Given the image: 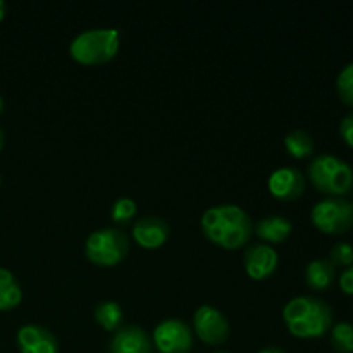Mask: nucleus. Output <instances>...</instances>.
<instances>
[{"instance_id": "obj_1", "label": "nucleus", "mask_w": 353, "mask_h": 353, "mask_svg": "<svg viewBox=\"0 0 353 353\" xmlns=\"http://www.w3.org/2000/svg\"><path fill=\"white\" fill-rule=\"evenodd\" d=\"M200 226L207 240L224 250H238L245 247L254 231L250 216L234 203L207 209L202 214Z\"/></svg>"}, {"instance_id": "obj_2", "label": "nucleus", "mask_w": 353, "mask_h": 353, "mask_svg": "<svg viewBox=\"0 0 353 353\" xmlns=\"http://www.w3.org/2000/svg\"><path fill=\"white\" fill-rule=\"evenodd\" d=\"M283 321L293 336L300 340H316L333 327V310L317 296L300 295L286 303Z\"/></svg>"}, {"instance_id": "obj_3", "label": "nucleus", "mask_w": 353, "mask_h": 353, "mask_svg": "<svg viewBox=\"0 0 353 353\" xmlns=\"http://www.w3.org/2000/svg\"><path fill=\"white\" fill-rule=\"evenodd\" d=\"M119 31L97 28L74 37L69 45V54L78 64L102 65L112 61L119 52Z\"/></svg>"}, {"instance_id": "obj_4", "label": "nucleus", "mask_w": 353, "mask_h": 353, "mask_svg": "<svg viewBox=\"0 0 353 353\" xmlns=\"http://www.w3.org/2000/svg\"><path fill=\"white\" fill-rule=\"evenodd\" d=\"M309 179L317 192L343 196L353 188V169L333 154H321L309 164Z\"/></svg>"}, {"instance_id": "obj_5", "label": "nucleus", "mask_w": 353, "mask_h": 353, "mask_svg": "<svg viewBox=\"0 0 353 353\" xmlns=\"http://www.w3.org/2000/svg\"><path fill=\"white\" fill-rule=\"evenodd\" d=\"M130 250V240L116 228H102L86 238L85 254L92 264L100 268H114L124 261Z\"/></svg>"}, {"instance_id": "obj_6", "label": "nucleus", "mask_w": 353, "mask_h": 353, "mask_svg": "<svg viewBox=\"0 0 353 353\" xmlns=\"http://www.w3.org/2000/svg\"><path fill=\"white\" fill-rule=\"evenodd\" d=\"M312 224L324 234L338 236L353 228V203L343 196H327L312 207Z\"/></svg>"}, {"instance_id": "obj_7", "label": "nucleus", "mask_w": 353, "mask_h": 353, "mask_svg": "<svg viewBox=\"0 0 353 353\" xmlns=\"http://www.w3.org/2000/svg\"><path fill=\"white\" fill-rule=\"evenodd\" d=\"M152 345L161 353H188L193 347V333L179 319H165L155 326Z\"/></svg>"}, {"instance_id": "obj_8", "label": "nucleus", "mask_w": 353, "mask_h": 353, "mask_svg": "<svg viewBox=\"0 0 353 353\" xmlns=\"http://www.w3.org/2000/svg\"><path fill=\"white\" fill-rule=\"evenodd\" d=\"M193 330L207 345H221L230 336V323L224 314L212 305H202L195 310Z\"/></svg>"}, {"instance_id": "obj_9", "label": "nucleus", "mask_w": 353, "mask_h": 353, "mask_svg": "<svg viewBox=\"0 0 353 353\" xmlns=\"http://www.w3.org/2000/svg\"><path fill=\"white\" fill-rule=\"evenodd\" d=\"M268 188L274 199L281 202H293L305 192V178L295 168H279L269 176Z\"/></svg>"}, {"instance_id": "obj_10", "label": "nucleus", "mask_w": 353, "mask_h": 353, "mask_svg": "<svg viewBox=\"0 0 353 353\" xmlns=\"http://www.w3.org/2000/svg\"><path fill=\"white\" fill-rule=\"evenodd\" d=\"M279 262V255L271 245L255 243L245 250L243 268L255 281H262L272 276Z\"/></svg>"}, {"instance_id": "obj_11", "label": "nucleus", "mask_w": 353, "mask_h": 353, "mask_svg": "<svg viewBox=\"0 0 353 353\" xmlns=\"http://www.w3.org/2000/svg\"><path fill=\"white\" fill-rule=\"evenodd\" d=\"M17 348L21 353H57V338L47 327L38 324H24L16 334Z\"/></svg>"}, {"instance_id": "obj_12", "label": "nucleus", "mask_w": 353, "mask_h": 353, "mask_svg": "<svg viewBox=\"0 0 353 353\" xmlns=\"http://www.w3.org/2000/svg\"><path fill=\"white\" fill-rule=\"evenodd\" d=\"M133 238L141 248L155 250L162 247L169 238V226L162 217H141L133 226Z\"/></svg>"}, {"instance_id": "obj_13", "label": "nucleus", "mask_w": 353, "mask_h": 353, "mask_svg": "<svg viewBox=\"0 0 353 353\" xmlns=\"http://www.w3.org/2000/svg\"><path fill=\"white\" fill-rule=\"evenodd\" d=\"M110 353H152V340L140 326H124L114 333Z\"/></svg>"}, {"instance_id": "obj_14", "label": "nucleus", "mask_w": 353, "mask_h": 353, "mask_svg": "<svg viewBox=\"0 0 353 353\" xmlns=\"http://www.w3.org/2000/svg\"><path fill=\"white\" fill-rule=\"evenodd\" d=\"M293 231L292 221L283 216L262 217L255 224V234L268 243H283Z\"/></svg>"}, {"instance_id": "obj_15", "label": "nucleus", "mask_w": 353, "mask_h": 353, "mask_svg": "<svg viewBox=\"0 0 353 353\" xmlns=\"http://www.w3.org/2000/svg\"><path fill=\"white\" fill-rule=\"evenodd\" d=\"M334 278H336V268L324 259L309 262L305 269L307 286L314 292H327L334 283Z\"/></svg>"}, {"instance_id": "obj_16", "label": "nucleus", "mask_w": 353, "mask_h": 353, "mask_svg": "<svg viewBox=\"0 0 353 353\" xmlns=\"http://www.w3.org/2000/svg\"><path fill=\"white\" fill-rule=\"evenodd\" d=\"M23 300V290L16 276L6 268H0V310H12Z\"/></svg>"}, {"instance_id": "obj_17", "label": "nucleus", "mask_w": 353, "mask_h": 353, "mask_svg": "<svg viewBox=\"0 0 353 353\" xmlns=\"http://www.w3.org/2000/svg\"><path fill=\"white\" fill-rule=\"evenodd\" d=\"M93 316H95V321L103 330L114 331V333L119 330L121 323H123V309L114 300H103V302L97 303Z\"/></svg>"}, {"instance_id": "obj_18", "label": "nucleus", "mask_w": 353, "mask_h": 353, "mask_svg": "<svg viewBox=\"0 0 353 353\" xmlns=\"http://www.w3.org/2000/svg\"><path fill=\"white\" fill-rule=\"evenodd\" d=\"M285 147L288 154L295 159H307L314 154V138L307 131L295 130L285 137Z\"/></svg>"}, {"instance_id": "obj_19", "label": "nucleus", "mask_w": 353, "mask_h": 353, "mask_svg": "<svg viewBox=\"0 0 353 353\" xmlns=\"http://www.w3.org/2000/svg\"><path fill=\"white\" fill-rule=\"evenodd\" d=\"M331 347L338 353H353V326L338 323L331 327Z\"/></svg>"}, {"instance_id": "obj_20", "label": "nucleus", "mask_w": 353, "mask_h": 353, "mask_svg": "<svg viewBox=\"0 0 353 353\" xmlns=\"http://www.w3.org/2000/svg\"><path fill=\"white\" fill-rule=\"evenodd\" d=\"M336 92L341 102L353 109V62L345 65L338 74Z\"/></svg>"}, {"instance_id": "obj_21", "label": "nucleus", "mask_w": 353, "mask_h": 353, "mask_svg": "<svg viewBox=\"0 0 353 353\" xmlns=\"http://www.w3.org/2000/svg\"><path fill=\"white\" fill-rule=\"evenodd\" d=\"M134 214H137V202L133 199H128V196L117 199L114 202L112 209H110V217L117 224L130 223L134 217Z\"/></svg>"}, {"instance_id": "obj_22", "label": "nucleus", "mask_w": 353, "mask_h": 353, "mask_svg": "<svg viewBox=\"0 0 353 353\" xmlns=\"http://www.w3.org/2000/svg\"><path fill=\"white\" fill-rule=\"evenodd\" d=\"M330 262L336 268V265H343V268H350L353 265V247L347 241H340L334 245L330 252Z\"/></svg>"}, {"instance_id": "obj_23", "label": "nucleus", "mask_w": 353, "mask_h": 353, "mask_svg": "<svg viewBox=\"0 0 353 353\" xmlns=\"http://www.w3.org/2000/svg\"><path fill=\"white\" fill-rule=\"evenodd\" d=\"M340 137L345 145L353 148V112L347 114L340 123Z\"/></svg>"}, {"instance_id": "obj_24", "label": "nucleus", "mask_w": 353, "mask_h": 353, "mask_svg": "<svg viewBox=\"0 0 353 353\" xmlns=\"http://www.w3.org/2000/svg\"><path fill=\"white\" fill-rule=\"evenodd\" d=\"M338 283H340V288L345 295H353V265L341 272Z\"/></svg>"}, {"instance_id": "obj_25", "label": "nucleus", "mask_w": 353, "mask_h": 353, "mask_svg": "<svg viewBox=\"0 0 353 353\" xmlns=\"http://www.w3.org/2000/svg\"><path fill=\"white\" fill-rule=\"evenodd\" d=\"M257 353H286V352L281 350V348H278V347H268V348H262V350Z\"/></svg>"}, {"instance_id": "obj_26", "label": "nucleus", "mask_w": 353, "mask_h": 353, "mask_svg": "<svg viewBox=\"0 0 353 353\" xmlns=\"http://www.w3.org/2000/svg\"><path fill=\"white\" fill-rule=\"evenodd\" d=\"M3 17H6V3L0 0V21H2Z\"/></svg>"}, {"instance_id": "obj_27", "label": "nucleus", "mask_w": 353, "mask_h": 353, "mask_svg": "<svg viewBox=\"0 0 353 353\" xmlns=\"http://www.w3.org/2000/svg\"><path fill=\"white\" fill-rule=\"evenodd\" d=\"M2 147H3V131L0 130V150H2Z\"/></svg>"}, {"instance_id": "obj_28", "label": "nucleus", "mask_w": 353, "mask_h": 353, "mask_svg": "<svg viewBox=\"0 0 353 353\" xmlns=\"http://www.w3.org/2000/svg\"><path fill=\"white\" fill-rule=\"evenodd\" d=\"M2 110H3V99L0 97V114H2Z\"/></svg>"}, {"instance_id": "obj_29", "label": "nucleus", "mask_w": 353, "mask_h": 353, "mask_svg": "<svg viewBox=\"0 0 353 353\" xmlns=\"http://www.w3.org/2000/svg\"><path fill=\"white\" fill-rule=\"evenodd\" d=\"M217 353H230V352H226V350H219Z\"/></svg>"}]
</instances>
